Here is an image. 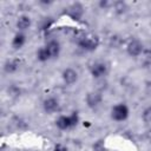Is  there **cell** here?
I'll return each instance as SVG.
<instances>
[{
	"instance_id": "cell-1",
	"label": "cell",
	"mask_w": 151,
	"mask_h": 151,
	"mask_svg": "<svg viewBox=\"0 0 151 151\" xmlns=\"http://www.w3.org/2000/svg\"><path fill=\"white\" fill-rule=\"evenodd\" d=\"M80 122V117L78 112H71L70 114H60L55 119V126L60 131H68L74 129Z\"/></svg>"
},
{
	"instance_id": "cell-2",
	"label": "cell",
	"mask_w": 151,
	"mask_h": 151,
	"mask_svg": "<svg viewBox=\"0 0 151 151\" xmlns=\"http://www.w3.org/2000/svg\"><path fill=\"white\" fill-rule=\"evenodd\" d=\"M77 46L86 52H93L98 48L100 40L98 35L93 33H83L77 38Z\"/></svg>"
},
{
	"instance_id": "cell-3",
	"label": "cell",
	"mask_w": 151,
	"mask_h": 151,
	"mask_svg": "<svg viewBox=\"0 0 151 151\" xmlns=\"http://www.w3.org/2000/svg\"><path fill=\"white\" fill-rule=\"evenodd\" d=\"M110 117L113 122L123 123L127 120V118L130 117V107L125 103H117L111 107Z\"/></svg>"
},
{
	"instance_id": "cell-4",
	"label": "cell",
	"mask_w": 151,
	"mask_h": 151,
	"mask_svg": "<svg viewBox=\"0 0 151 151\" xmlns=\"http://www.w3.org/2000/svg\"><path fill=\"white\" fill-rule=\"evenodd\" d=\"M90 74L93 79H103L105 78L109 72H110V66L106 61H103V60H97L94 61L93 64H91L90 66Z\"/></svg>"
},
{
	"instance_id": "cell-5",
	"label": "cell",
	"mask_w": 151,
	"mask_h": 151,
	"mask_svg": "<svg viewBox=\"0 0 151 151\" xmlns=\"http://www.w3.org/2000/svg\"><path fill=\"white\" fill-rule=\"evenodd\" d=\"M143 51H144V45L138 38H132L129 40L126 45V53L130 57L137 58L143 53Z\"/></svg>"
},
{
	"instance_id": "cell-6",
	"label": "cell",
	"mask_w": 151,
	"mask_h": 151,
	"mask_svg": "<svg viewBox=\"0 0 151 151\" xmlns=\"http://www.w3.org/2000/svg\"><path fill=\"white\" fill-rule=\"evenodd\" d=\"M42 110L45 113L47 114H53L55 112L59 111V107H60V103H59V99L54 96H50V97H46L44 100H42Z\"/></svg>"
},
{
	"instance_id": "cell-7",
	"label": "cell",
	"mask_w": 151,
	"mask_h": 151,
	"mask_svg": "<svg viewBox=\"0 0 151 151\" xmlns=\"http://www.w3.org/2000/svg\"><path fill=\"white\" fill-rule=\"evenodd\" d=\"M103 94L99 91H90L85 96V104L90 109H97L103 103Z\"/></svg>"
},
{
	"instance_id": "cell-8",
	"label": "cell",
	"mask_w": 151,
	"mask_h": 151,
	"mask_svg": "<svg viewBox=\"0 0 151 151\" xmlns=\"http://www.w3.org/2000/svg\"><path fill=\"white\" fill-rule=\"evenodd\" d=\"M78 78H79V74H78V71L73 67H66L61 72V79H63V83L67 86H72L74 85L77 81H78Z\"/></svg>"
},
{
	"instance_id": "cell-9",
	"label": "cell",
	"mask_w": 151,
	"mask_h": 151,
	"mask_svg": "<svg viewBox=\"0 0 151 151\" xmlns=\"http://www.w3.org/2000/svg\"><path fill=\"white\" fill-rule=\"evenodd\" d=\"M51 57V60L52 59H57L59 55H60V52H61V45L59 42V40L57 39H50L48 41H46V44L44 45Z\"/></svg>"
},
{
	"instance_id": "cell-10",
	"label": "cell",
	"mask_w": 151,
	"mask_h": 151,
	"mask_svg": "<svg viewBox=\"0 0 151 151\" xmlns=\"http://www.w3.org/2000/svg\"><path fill=\"white\" fill-rule=\"evenodd\" d=\"M32 26V19L29 15L27 14H21L18 17L17 21H15V27L18 29V32H26L29 27Z\"/></svg>"
},
{
	"instance_id": "cell-11",
	"label": "cell",
	"mask_w": 151,
	"mask_h": 151,
	"mask_svg": "<svg viewBox=\"0 0 151 151\" xmlns=\"http://www.w3.org/2000/svg\"><path fill=\"white\" fill-rule=\"evenodd\" d=\"M27 42V35L26 33L24 32H17L13 38H12V41H11V46L13 50L18 51V50H21Z\"/></svg>"
},
{
	"instance_id": "cell-12",
	"label": "cell",
	"mask_w": 151,
	"mask_h": 151,
	"mask_svg": "<svg viewBox=\"0 0 151 151\" xmlns=\"http://www.w3.org/2000/svg\"><path fill=\"white\" fill-rule=\"evenodd\" d=\"M20 67V60L19 59H15V58H12V59H7L2 66V70L5 73L7 74H13L15 73Z\"/></svg>"
},
{
	"instance_id": "cell-13",
	"label": "cell",
	"mask_w": 151,
	"mask_h": 151,
	"mask_svg": "<svg viewBox=\"0 0 151 151\" xmlns=\"http://www.w3.org/2000/svg\"><path fill=\"white\" fill-rule=\"evenodd\" d=\"M68 14L72 19H76V20H79L83 14H84V7L79 2H74L72 4L70 7H68Z\"/></svg>"
},
{
	"instance_id": "cell-14",
	"label": "cell",
	"mask_w": 151,
	"mask_h": 151,
	"mask_svg": "<svg viewBox=\"0 0 151 151\" xmlns=\"http://www.w3.org/2000/svg\"><path fill=\"white\" fill-rule=\"evenodd\" d=\"M35 58H37V60L39 63H46V61L51 60V57H50V54H48V52H47L45 46H41V47L38 48V51L35 53Z\"/></svg>"
},
{
	"instance_id": "cell-15",
	"label": "cell",
	"mask_w": 151,
	"mask_h": 151,
	"mask_svg": "<svg viewBox=\"0 0 151 151\" xmlns=\"http://www.w3.org/2000/svg\"><path fill=\"white\" fill-rule=\"evenodd\" d=\"M142 120L145 124H151V105L146 106L142 112Z\"/></svg>"
},
{
	"instance_id": "cell-16",
	"label": "cell",
	"mask_w": 151,
	"mask_h": 151,
	"mask_svg": "<svg viewBox=\"0 0 151 151\" xmlns=\"http://www.w3.org/2000/svg\"><path fill=\"white\" fill-rule=\"evenodd\" d=\"M112 6H113V9H116V11L119 12V13H124L125 9L127 8V7H126V4L123 2V1H117V2H114Z\"/></svg>"
},
{
	"instance_id": "cell-17",
	"label": "cell",
	"mask_w": 151,
	"mask_h": 151,
	"mask_svg": "<svg viewBox=\"0 0 151 151\" xmlns=\"http://www.w3.org/2000/svg\"><path fill=\"white\" fill-rule=\"evenodd\" d=\"M20 88L19 87H17V86H14V85H12V86H9L8 87V94L11 96V97H14V98H17V97H19L20 96Z\"/></svg>"
},
{
	"instance_id": "cell-18",
	"label": "cell",
	"mask_w": 151,
	"mask_h": 151,
	"mask_svg": "<svg viewBox=\"0 0 151 151\" xmlns=\"http://www.w3.org/2000/svg\"><path fill=\"white\" fill-rule=\"evenodd\" d=\"M92 149H93V151H104L105 150V145H104L103 140H97V142H94Z\"/></svg>"
},
{
	"instance_id": "cell-19",
	"label": "cell",
	"mask_w": 151,
	"mask_h": 151,
	"mask_svg": "<svg viewBox=\"0 0 151 151\" xmlns=\"http://www.w3.org/2000/svg\"><path fill=\"white\" fill-rule=\"evenodd\" d=\"M53 151H68V150H67V147H66L64 144L58 143V144H55V145H54Z\"/></svg>"
},
{
	"instance_id": "cell-20",
	"label": "cell",
	"mask_w": 151,
	"mask_h": 151,
	"mask_svg": "<svg viewBox=\"0 0 151 151\" xmlns=\"http://www.w3.org/2000/svg\"><path fill=\"white\" fill-rule=\"evenodd\" d=\"M150 60H151V58H150Z\"/></svg>"
}]
</instances>
